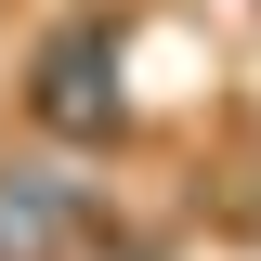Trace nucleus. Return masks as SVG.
I'll list each match as a JSON object with an SVG mask.
<instances>
[{
  "mask_svg": "<svg viewBox=\"0 0 261 261\" xmlns=\"http://www.w3.org/2000/svg\"><path fill=\"white\" fill-rule=\"evenodd\" d=\"M13 130L65 144V157H130L144 144V92H130V0H79L27 39L13 65Z\"/></svg>",
  "mask_w": 261,
  "mask_h": 261,
  "instance_id": "f257e3e1",
  "label": "nucleus"
},
{
  "mask_svg": "<svg viewBox=\"0 0 261 261\" xmlns=\"http://www.w3.org/2000/svg\"><path fill=\"white\" fill-rule=\"evenodd\" d=\"M183 235H222V248L261 261V105H235L222 144H196V170H183Z\"/></svg>",
  "mask_w": 261,
  "mask_h": 261,
  "instance_id": "7ed1b4c3",
  "label": "nucleus"
},
{
  "mask_svg": "<svg viewBox=\"0 0 261 261\" xmlns=\"http://www.w3.org/2000/svg\"><path fill=\"white\" fill-rule=\"evenodd\" d=\"M118 157H65V144H0V261H92L118 235Z\"/></svg>",
  "mask_w": 261,
  "mask_h": 261,
  "instance_id": "f03ea898",
  "label": "nucleus"
}]
</instances>
